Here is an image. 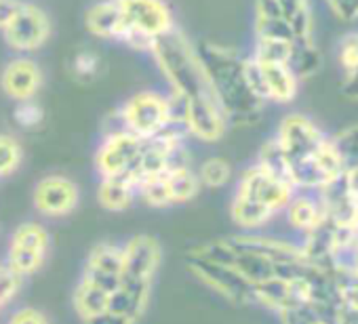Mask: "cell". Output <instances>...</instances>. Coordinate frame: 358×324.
Here are the masks:
<instances>
[{"instance_id":"6da1fadb","label":"cell","mask_w":358,"mask_h":324,"mask_svg":"<svg viewBox=\"0 0 358 324\" xmlns=\"http://www.w3.org/2000/svg\"><path fill=\"white\" fill-rule=\"evenodd\" d=\"M158 64L171 99L190 137L215 143L224 137L228 122L217 105L196 47L184 32L173 28L160 36L150 51Z\"/></svg>"},{"instance_id":"7a4b0ae2","label":"cell","mask_w":358,"mask_h":324,"mask_svg":"<svg viewBox=\"0 0 358 324\" xmlns=\"http://www.w3.org/2000/svg\"><path fill=\"white\" fill-rule=\"evenodd\" d=\"M196 51L228 126L255 124L262 118L266 103H262L249 89L245 57L213 43H203Z\"/></svg>"},{"instance_id":"3957f363","label":"cell","mask_w":358,"mask_h":324,"mask_svg":"<svg viewBox=\"0 0 358 324\" xmlns=\"http://www.w3.org/2000/svg\"><path fill=\"white\" fill-rule=\"evenodd\" d=\"M122 246V274L120 284L112 295L110 309L135 324L145 316L158 272L162 267L164 251L156 236L135 234L120 242Z\"/></svg>"},{"instance_id":"277c9868","label":"cell","mask_w":358,"mask_h":324,"mask_svg":"<svg viewBox=\"0 0 358 324\" xmlns=\"http://www.w3.org/2000/svg\"><path fill=\"white\" fill-rule=\"evenodd\" d=\"M295 192L293 186L272 177L253 162L236 179L230 198V219L243 232L264 230L287 209Z\"/></svg>"},{"instance_id":"5b68a950","label":"cell","mask_w":358,"mask_h":324,"mask_svg":"<svg viewBox=\"0 0 358 324\" xmlns=\"http://www.w3.org/2000/svg\"><path fill=\"white\" fill-rule=\"evenodd\" d=\"M274 139L287 158L291 184L295 190L318 192L329 186L316 160L327 135H322V131L310 118L301 114L285 116L278 124Z\"/></svg>"},{"instance_id":"8992f818","label":"cell","mask_w":358,"mask_h":324,"mask_svg":"<svg viewBox=\"0 0 358 324\" xmlns=\"http://www.w3.org/2000/svg\"><path fill=\"white\" fill-rule=\"evenodd\" d=\"M118 128L148 141L166 131L175 120H179V112L173 99L160 91H137L133 93L116 112Z\"/></svg>"},{"instance_id":"52a82bcc","label":"cell","mask_w":358,"mask_h":324,"mask_svg":"<svg viewBox=\"0 0 358 324\" xmlns=\"http://www.w3.org/2000/svg\"><path fill=\"white\" fill-rule=\"evenodd\" d=\"M122 13V43L139 51H152V45L171 32L173 15L164 0H118Z\"/></svg>"},{"instance_id":"ba28073f","label":"cell","mask_w":358,"mask_h":324,"mask_svg":"<svg viewBox=\"0 0 358 324\" xmlns=\"http://www.w3.org/2000/svg\"><path fill=\"white\" fill-rule=\"evenodd\" d=\"M186 270L217 297L234 305H253V286L232 265L211 257L201 244L188 253Z\"/></svg>"},{"instance_id":"9c48e42d","label":"cell","mask_w":358,"mask_h":324,"mask_svg":"<svg viewBox=\"0 0 358 324\" xmlns=\"http://www.w3.org/2000/svg\"><path fill=\"white\" fill-rule=\"evenodd\" d=\"M53 249L51 230L38 219H26L11 232L7 240L5 263L24 280L36 276L49 261Z\"/></svg>"},{"instance_id":"30bf717a","label":"cell","mask_w":358,"mask_h":324,"mask_svg":"<svg viewBox=\"0 0 358 324\" xmlns=\"http://www.w3.org/2000/svg\"><path fill=\"white\" fill-rule=\"evenodd\" d=\"M143 149V139L122 131L114 128L99 141L95 156H93V167L99 179L106 177H129L133 182V173L137 169V162Z\"/></svg>"},{"instance_id":"8fae6325","label":"cell","mask_w":358,"mask_h":324,"mask_svg":"<svg viewBox=\"0 0 358 324\" xmlns=\"http://www.w3.org/2000/svg\"><path fill=\"white\" fill-rule=\"evenodd\" d=\"M80 186L64 173L43 175L32 188V207L43 219L70 217L80 207Z\"/></svg>"},{"instance_id":"7c38bea8","label":"cell","mask_w":358,"mask_h":324,"mask_svg":"<svg viewBox=\"0 0 358 324\" xmlns=\"http://www.w3.org/2000/svg\"><path fill=\"white\" fill-rule=\"evenodd\" d=\"M120 274H122V246L120 242L103 240L89 249L78 280L93 284L108 295H114V290L120 284Z\"/></svg>"},{"instance_id":"4fadbf2b","label":"cell","mask_w":358,"mask_h":324,"mask_svg":"<svg viewBox=\"0 0 358 324\" xmlns=\"http://www.w3.org/2000/svg\"><path fill=\"white\" fill-rule=\"evenodd\" d=\"M49 32L51 28L47 15L38 7L28 3H20L15 15L3 28L5 43L20 53H30L41 49L47 43Z\"/></svg>"},{"instance_id":"5bb4252c","label":"cell","mask_w":358,"mask_h":324,"mask_svg":"<svg viewBox=\"0 0 358 324\" xmlns=\"http://www.w3.org/2000/svg\"><path fill=\"white\" fill-rule=\"evenodd\" d=\"M43 87V70L30 57H13L0 72V89L3 93L15 101H34Z\"/></svg>"},{"instance_id":"9a60e30c","label":"cell","mask_w":358,"mask_h":324,"mask_svg":"<svg viewBox=\"0 0 358 324\" xmlns=\"http://www.w3.org/2000/svg\"><path fill=\"white\" fill-rule=\"evenodd\" d=\"M289 226L297 232H301L303 236L314 232L324 219H327V209H324V202L322 198L318 196H312V194H297L291 198V202L287 205V209L282 211Z\"/></svg>"},{"instance_id":"2e32d148","label":"cell","mask_w":358,"mask_h":324,"mask_svg":"<svg viewBox=\"0 0 358 324\" xmlns=\"http://www.w3.org/2000/svg\"><path fill=\"white\" fill-rule=\"evenodd\" d=\"M97 205L108 213H124L137 202V186L129 177H106L95 188Z\"/></svg>"},{"instance_id":"e0dca14e","label":"cell","mask_w":358,"mask_h":324,"mask_svg":"<svg viewBox=\"0 0 358 324\" xmlns=\"http://www.w3.org/2000/svg\"><path fill=\"white\" fill-rule=\"evenodd\" d=\"M85 26L97 38L122 40L124 26L118 0H103V3L93 5L85 15Z\"/></svg>"},{"instance_id":"ac0fdd59","label":"cell","mask_w":358,"mask_h":324,"mask_svg":"<svg viewBox=\"0 0 358 324\" xmlns=\"http://www.w3.org/2000/svg\"><path fill=\"white\" fill-rule=\"evenodd\" d=\"M259 70H262L266 101L289 103L295 99L299 80L295 78V74L291 72L289 66H285V64H259Z\"/></svg>"},{"instance_id":"d6986e66","label":"cell","mask_w":358,"mask_h":324,"mask_svg":"<svg viewBox=\"0 0 358 324\" xmlns=\"http://www.w3.org/2000/svg\"><path fill=\"white\" fill-rule=\"evenodd\" d=\"M110 301H112V295L83 280H78L72 290V307H74V314L80 318V322H87L95 316L106 314L110 309Z\"/></svg>"},{"instance_id":"ffe728a7","label":"cell","mask_w":358,"mask_h":324,"mask_svg":"<svg viewBox=\"0 0 358 324\" xmlns=\"http://www.w3.org/2000/svg\"><path fill=\"white\" fill-rule=\"evenodd\" d=\"M164 177H166V186H169L173 207L188 205L203 192V186L196 177V171L190 165L173 167L164 173Z\"/></svg>"},{"instance_id":"44dd1931","label":"cell","mask_w":358,"mask_h":324,"mask_svg":"<svg viewBox=\"0 0 358 324\" xmlns=\"http://www.w3.org/2000/svg\"><path fill=\"white\" fill-rule=\"evenodd\" d=\"M282 20L291 26L295 43H310L312 38V9L308 0H276Z\"/></svg>"},{"instance_id":"7402d4cb","label":"cell","mask_w":358,"mask_h":324,"mask_svg":"<svg viewBox=\"0 0 358 324\" xmlns=\"http://www.w3.org/2000/svg\"><path fill=\"white\" fill-rule=\"evenodd\" d=\"M196 177L203 186V190H222L234 179V169L230 165V160L222 156H209L207 160L201 162V167L196 169Z\"/></svg>"},{"instance_id":"603a6c76","label":"cell","mask_w":358,"mask_h":324,"mask_svg":"<svg viewBox=\"0 0 358 324\" xmlns=\"http://www.w3.org/2000/svg\"><path fill=\"white\" fill-rule=\"evenodd\" d=\"M320 66H322V57H320V51L316 49L314 40H310V43H293V55H291L289 68H291V72L295 74L297 80L314 76L320 70Z\"/></svg>"},{"instance_id":"cb8c5ba5","label":"cell","mask_w":358,"mask_h":324,"mask_svg":"<svg viewBox=\"0 0 358 324\" xmlns=\"http://www.w3.org/2000/svg\"><path fill=\"white\" fill-rule=\"evenodd\" d=\"M255 165L262 167V169H264L266 173H270L272 177H276V179H280V182L293 186V184H291V175H289L287 158H285V154H282V149H280V145L276 143L274 137L268 139V141L262 145V149H259V154H257V160H255Z\"/></svg>"},{"instance_id":"d4e9b609","label":"cell","mask_w":358,"mask_h":324,"mask_svg":"<svg viewBox=\"0 0 358 324\" xmlns=\"http://www.w3.org/2000/svg\"><path fill=\"white\" fill-rule=\"evenodd\" d=\"M24 165V147L13 133H0V182L13 177Z\"/></svg>"},{"instance_id":"484cf974","label":"cell","mask_w":358,"mask_h":324,"mask_svg":"<svg viewBox=\"0 0 358 324\" xmlns=\"http://www.w3.org/2000/svg\"><path fill=\"white\" fill-rule=\"evenodd\" d=\"M293 55V43L291 40H278V38H257L253 59L259 64H285L289 66Z\"/></svg>"},{"instance_id":"4316f807","label":"cell","mask_w":358,"mask_h":324,"mask_svg":"<svg viewBox=\"0 0 358 324\" xmlns=\"http://www.w3.org/2000/svg\"><path fill=\"white\" fill-rule=\"evenodd\" d=\"M24 288V278L11 270L5 261H0V307L7 309L22 293Z\"/></svg>"},{"instance_id":"83f0119b","label":"cell","mask_w":358,"mask_h":324,"mask_svg":"<svg viewBox=\"0 0 358 324\" xmlns=\"http://www.w3.org/2000/svg\"><path fill=\"white\" fill-rule=\"evenodd\" d=\"M331 141L337 147L341 160L345 162V167L358 165V124L341 128L337 135L331 137Z\"/></svg>"},{"instance_id":"f1b7e54d","label":"cell","mask_w":358,"mask_h":324,"mask_svg":"<svg viewBox=\"0 0 358 324\" xmlns=\"http://www.w3.org/2000/svg\"><path fill=\"white\" fill-rule=\"evenodd\" d=\"M255 34H257V38H278V40L295 43L291 26L282 17H276V20H255Z\"/></svg>"},{"instance_id":"f546056e","label":"cell","mask_w":358,"mask_h":324,"mask_svg":"<svg viewBox=\"0 0 358 324\" xmlns=\"http://www.w3.org/2000/svg\"><path fill=\"white\" fill-rule=\"evenodd\" d=\"M339 66L345 76L358 72V34H350L339 45Z\"/></svg>"},{"instance_id":"4dcf8cb0","label":"cell","mask_w":358,"mask_h":324,"mask_svg":"<svg viewBox=\"0 0 358 324\" xmlns=\"http://www.w3.org/2000/svg\"><path fill=\"white\" fill-rule=\"evenodd\" d=\"M5 324H51V318L45 309L34 305H22L15 307Z\"/></svg>"},{"instance_id":"1f68e13d","label":"cell","mask_w":358,"mask_h":324,"mask_svg":"<svg viewBox=\"0 0 358 324\" xmlns=\"http://www.w3.org/2000/svg\"><path fill=\"white\" fill-rule=\"evenodd\" d=\"M13 118H15L17 126H22V128H36L43 122V108L36 101L15 103Z\"/></svg>"},{"instance_id":"d6a6232c","label":"cell","mask_w":358,"mask_h":324,"mask_svg":"<svg viewBox=\"0 0 358 324\" xmlns=\"http://www.w3.org/2000/svg\"><path fill=\"white\" fill-rule=\"evenodd\" d=\"M335 17L343 24H358V0H327Z\"/></svg>"},{"instance_id":"836d02e7","label":"cell","mask_w":358,"mask_h":324,"mask_svg":"<svg viewBox=\"0 0 358 324\" xmlns=\"http://www.w3.org/2000/svg\"><path fill=\"white\" fill-rule=\"evenodd\" d=\"M99 72V59L97 55L93 53H80L76 59H74V74L83 80H91L95 74Z\"/></svg>"},{"instance_id":"e575fe53","label":"cell","mask_w":358,"mask_h":324,"mask_svg":"<svg viewBox=\"0 0 358 324\" xmlns=\"http://www.w3.org/2000/svg\"><path fill=\"white\" fill-rule=\"evenodd\" d=\"M341 182H343L345 192L350 194V198L358 202V165L345 167V171H343V175H341Z\"/></svg>"},{"instance_id":"d590c367","label":"cell","mask_w":358,"mask_h":324,"mask_svg":"<svg viewBox=\"0 0 358 324\" xmlns=\"http://www.w3.org/2000/svg\"><path fill=\"white\" fill-rule=\"evenodd\" d=\"M20 7V0H0V30H3Z\"/></svg>"},{"instance_id":"8d00e7d4","label":"cell","mask_w":358,"mask_h":324,"mask_svg":"<svg viewBox=\"0 0 358 324\" xmlns=\"http://www.w3.org/2000/svg\"><path fill=\"white\" fill-rule=\"evenodd\" d=\"M83 324H135V322H131V320H127V318H122V316L114 314L112 309H108L106 314L95 316V318L87 320V322H83Z\"/></svg>"},{"instance_id":"74e56055","label":"cell","mask_w":358,"mask_h":324,"mask_svg":"<svg viewBox=\"0 0 358 324\" xmlns=\"http://www.w3.org/2000/svg\"><path fill=\"white\" fill-rule=\"evenodd\" d=\"M280 324H312V318L306 309L280 314Z\"/></svg>"},{"instance_id":"f35d334b","label":"cell","mask_w":358,"mask_h":324,"mask_svg":"<svg viewBox=\"0 0 358 324\" xmlns=\"http://www.w3.org/2000/svg\"><path fill=\"white\" fill-rule=\"evenodd\" d=\"M341 93H343L348 99L358 101V72H356V74H352V76H345V82H343Z\"/></svg>"},{"instance_id":"ab89813d","label":"cell","mask_w":358,"mask_h":324,"mask_svg":"<svg viewBox=\"0 0 358 324\" xmlns=\"http://www.w3.org/2000/svg\"><path fill=\"white\" fill-rule=\"evenodd\" d=\"M0 314H3V307H0Z\"/></svg>"}]
</instances>
